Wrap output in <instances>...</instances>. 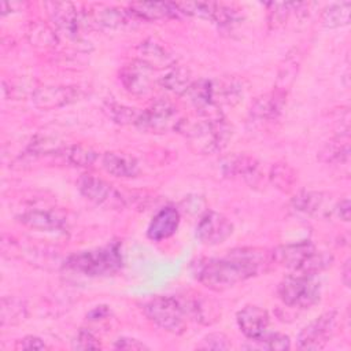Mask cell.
<instances>
[{
  "label": "cell",
  "instance_id": "obj_14",
  "mask_svg": "<svg viewBox=\"0 0 351 351\" xmlns=\"http://www.w3.org/2000/svg\"><path fill=\"white\" fill-rule=\"evenodd\" d=\"M81 92L77 86H43L34 90L32 101L37 108L53 110L78 100Z\"/></svg>",
  "mask_w": 351,
  "mask_h": 351
},
{
  "label": "cell",
  "instance_id": "obj_41",
  "mask_svg": "<svg viewBox=\"0 0 351 351\" xmlns=\"http://www.w3.org/2000/svg\"><path fill=\"white\" fill-rule=\"evenodd\" d=\"M202 204H203V199L200 196H188L182 200L184 210L189 213H197V208H200Z\"/></svg>",
  "mask_w": 351,
  "mask_h": 351
},
{
  "label": "cell",
  "instance_id": "obj_10",
  "mask_svg": "<svg viewBox=\"0 0 351 351\" xmlns=\"http://www.w3.org/2000/svg\"><path fill=\"white\" fill-rule=\"evenodd\" d=\"M180 14H186L192 16H199L203 19H210L219 26H230L237 19L236 10L228 5L211 3V1H182L176 3Z\"/></svg>",
  "mask_w": 351,
  "mask_h": 351
},
{
  "label": "cell",
  "instance_id": "obj_3",
  "mask_svg": "<svg viewBox=\"0 0 351 351\" xmlns=\"http://www.w3.org/2000/svg\"><path fill=\"white\" fill-rule=\"evenodd\" d=\"M270 259L273 263L291 269L295 273L313 276L328 269L333 262L332 255L318 251L308 240L278 245L270 252Z\"/></svg>",
  "mask_w": 351,
  "mask_h": 351
},
{
  "label": "cell",
  "instance_id": "obj_38",
  "mask_svg": "<svg viewBox=\"0 0 351 351\" xmlns=\"http://www.w3.org/2000/svg\"><path fill=\"white\" fill-rule=\"evenodd\" d=\"M16 350H45L47 344L37 336H25L15 344Z\"/></svg>",
  "mask_w": 351,
  "mask_h": 351
},
{
  "label": "cell",
  "instance_id": "obj_33",
  "mask_svg": "<svg viewBox=\"0 0 351 351\" xmlns=\"http://www.w3.org/2000/svg\"><path fill=\"white\" fill-rule=\"evenodd\" d=\"M106 112L108 114V117L121 125H128V123H133L136 125L137 118L140 115V111H137L133 107H128L115 101H108L104 107Z\"/></svg>",
  "mask_w": 351,
  "mask_h": 351
},
{
  "label": "cell",
  "instance_id": "obj_13",
  "mask_svg": "<svg viewBox=\"0 0 351 351\" xmlns=\"http://www.w3.org/2000/svg\"><path fill=\"white\" fill-rule=\"evenodd\" d=\"M49 15L59 32L69 37L77 38L84 26H86L88 18L85 14L80 12L71 3H49Z\"/></svg>",
  "mask_w": 351,
  "mask_h": 351
},
{
  "label": "cell",
  "instance_id": "obj_11",
  "mask_svg": "<svg viewBox=\"0 0 351 351\" xmlns=\"http://www.w3.org/2000/svg\"><path fill=\"white\" fill-rule=\"evenodd\" d=\"M233 233L232 222L221 213L206 211L196 226V237L207 245L223 243Z\"/></svg>",
  "mask_w": 351,
  "mask_h": 351
},
{
  "label": "cell",
  "instance_id": "obj_20",
  "mask_svg": "<svg viewBox=\"0 0 351 351\" xmlns=\"http://www.w3.org/2000/svg\"><path fill=\"white\" fill-rule=\"evenodd\" d=\"M149 66L152 70L155 69H170L176 64V59L171 56L170 51L158 43L156 40H145L138 45V58H136Z\"/></svg>",
  "mask_w": 351,
  "mask_h": 351
},
{
  "label": "cell",
  "instance_id": "obj_22",
  "mask_svg": "<svg viewBox=\"0 0 351 351\" xmlns=\"http://www.w3.org/2000/svg\"><path fill=\"white\" fill-rule=\"evenodd\" d=\"M129 12L132 16L143 21H158L165 18L176 16L178 12L176 3L165 1H138L129 5Z\"/></svg>",
  "mask_w": 351,
  "mask_h": 351
},
{
  "label": "cell",
  "instance_id": "obj_5",
  "mask_svg": "<svg viewBox=\"0 0 351 351\" xmlns=\"http://www.w3.org/2000/svg\"><path fill=\"white\" fill-rule=\"evenodd\" d=\"M145 317L160 329L173 335H182L186 329V311L181 298L155 296L143 306Z\"/></svg>",
  "mask_w": 351,
  "mask_h": 351
},
{
  "label": "cell",
  "instance_id": "obj_12",
  "mask_svg": "<svg viewBox=\"0 0 351 351\" xmlns=\"http://www.w3.org/2000/svg\"><path fill=\"white\" fill-rule=\"evenodd\" d=\"M154 70L138 59L126 63L119 71L123 88L133 96H147L152 90Z\"/></svg>",
  "mask_w": 351,
  "mask_h": 351
},
{
  "label": "cell",
  "instance_id": "obj_17",
  "mask_svg": "<svg viewBox=\"0 0 351 351\" xmlns=\"http://www.w3.org/2000/svg\"><path fill=\"white\" fill-rule=\"evenodd\" d=\"M222 173L228 177H239L254 185L261 180L259 162L244 154H234L223 159L222 162Z\"/></svg>",
  "mask_w": 351,
  "mask_h": 351
},
{
  "label": "cell",
  "instance_id": "obj_7",
  "mask_svg": "<svg viewBox=\"0 0 351 351\" xmlns=\"http://www.w3.org/2000/svg\"><path fill=\"white\" fill-rule=\"evenodd\" d=\"M182 117L178 114L177 107L165 99L154 101L148 108L140 111L136 126L143 132L166 133L177 132Z\"/></svg>",
  "mask_w": 351,
  "mask_h": 351
},
{
  "label": "cell",
  "instance_id": "obj_4",
  "mask_svg": "<svg viewBox=\"0 0 351 351\" xmlns=\"http://www.w3.org/2000/svg\"><path fill=\"white\" fill-rule=\"evenodd\" d=\"M121 266L122 254L117 243L73 254L66 261V267L89 277L112 274L118 271Z\"/></svg>",
  "mask_w": 351,
  "mask_h": 351
},
{
  "label": "cell",
  "instance_id": "obj_19",
  "mask_svg": "<svg viewBox=\"0 0 351 351\" xmlns=\"http://www.w3.org/2000/svg\"><path fill=\"white\" fill-rule=\"evenodd\" d=\"M285 97L287 93L277 89L256 97L250 108L251 118L261 122H270L277 119L284 108Z\"/></svg>",
  "mask_w": 351,
  "mask_h": 351
},
{
  "label": "cell",
  "instance_id": "obj_30",
  "mask_svg": "<svg viewBox=\"0 0 351 351\" xmlns=\"http://www.w3.org/2000/svg\"><path fill=\"white\" fill-rule=\"evenodd\" d=\"M26 304L23 300L15 296H4L1 299L0 318L1 325H15L26 318Z\"/></svg>",
  "mask_w": 351,
  "mask_h": 351
},
{
  "label": "cell",
  "instance_id": "obj_23",
  "mask_svg": "<svg viewBox=\"0 0 351 351\" xmlns=\"http://www.w3.org/2000/svg\"><path fill=\"white\" fill-rule=\"evenodd\" d=\"M101 166L108 174L119 178H132L138 174V162L122 152H106L101 156Z\"/></svg>",
  "mask_w": 351,
  "mask_h": 351
},
{
  "label": "cell",
  "instance_id": "obj_34",
  "mask_svg": "<svg viewBox=\"0 0 351 351\" xmlns=\"http://www.w3.org/2000/svg\"><path fill=\"white\" fill-rule=\"evenodd\" d=\"M269 25L270 27H278L281 25L285 23L289 12H291V7L292 3H269Z\"/></svg>",
  "mask_w": 351,
  "mask_h": 351
},
{
  "label": "cell",
  "instance_id": "obj_27",
  "mask_svg": "<svg viewBox=\"0 0 351 351\" xmlns=\"http://www.w3.org/2000/svg\"><path fill=\"white\" fill-rule=\"evenodd\" d=\"M64 162L77 167H90L99 158L97 152L84 144H70L64 145L60 155Z\"/></svg>",
  "mask_w": 351,
  "mask_h": 351
},
{
  "label": "cell",
  "instance_id": "obj_6",
  "mask_svg": "<svg viewBox=\"0 0 351 351\" xmlns=\"http://www.w3.org/2000/svg\"><path fill=\"white\" fill-rule=\"evenodd\" d=\"M277 293L281 302L288 307L308 308L318 303L321 284L313 274L293 271L278 284Z\"/></svg>",
  "mask_w": 351,
  "mask_h": 351
},
{
  "label": "cell",
  "instance_id": "obj_15",
  "mask_svg": "<svg viewBox=\"0 0 351 351\" xmlns=\"http://www.w3.org/2000/svg\"><path fill=\"white\" fill-rule=\"evenodd\" d=\"M292 207L308 217H329L335 210V204L330 202V196L318 191H300L292 200Z\"/></svg>",
  "mask_w": 351,
  "mask_h": 351
},
{
  "label": "cell",
  "instance_id": "obj_18",
  "mask_svg": "<svg viewBox=\"0 0 351 351\" xmlns=\"http://www.w3.org/2000/svg\"><path fill=\"white\" fill-rule=\"evenodd\" d=\"M180 219V211L176 207L166 206L160 208L151 219L147 229V236L154 241L169 239L177 232Z\"/></svg>",
  "mask_w": 351,
  "mask_h": 351
},
{
  "label": "cell",
  "instance_id": "obj_35",
  "mask_svg": "<svg viewBox=\"0 0 351 351\" xmlns=\"http://www.w3.org/2000/svg\"><path fill=\"white\" fill-rule=\"evenodd\" d=\"M196 347L199 350H215V351H219V350H229L232 347V344H230V340H229V337L226 335L214 332V333L206 335Z\"/></svg>",
  "mask_w": 351,
  "mask_h": 351
},
{
  "label": "cell",
  "instance_id": "obj_29",
  "mask_svg": "<svg viewBox=\"0 0 351 351\" xmlns=\"http://www.w3.org/2000/svg\"><path fill=\"white\" fill-rule=\"evenodd\" d=\"M269 178H270L271 184L282 192L292 191L296 181H298V176H296L295 169L291 165L285 163V162L273 163V166L270 167Z\"/></svg>",
  "mask_w": 351,
  "mask_h": 351
},
{
  "label": "cell",
  "instance_id": "obj_32",
  "mask_svg": "<svg viewBox=\"0 0 351 351\" xmlns=\"http://www.w3.org/2000/svg\"><path fill=\"white\" fill-rule=\"evenodd\" d=\"M298 67H299V55L289 53V56H287V59H285V64L281 66V69H280L277 84H276L274 89L287 93V90L289 89L291 84L293 82V80L296 77Z\"/></svg>",
  "mask_w": 351,
  "mask_h": 351
},
{
  "label": "cell",
  "instance_id": "obj_2",
  "mask_svg": "<svg viewBox=\"0 0 351 351\" xmlns=\"http://www.w3.org/2000/svg\"><path fill=\"white\" fill-rule=\"evenodd\" d=\"M177 132L184 136L189 148L196 154H215L226 147L232 130L222 114L182 118Z\"/></svg>",
  "mask_w": 351,
  "mask_h": 351
},
{
  "label": "cell",
  "instance_id": "obj_25",
  "mask_svg": "<svg viewBox=\"0 0 351 351\" xmlns=\"http://www.w3.org/2000/svg\"><path fill=\"white\" fill-rule=\"evenodd\" d=\"M192 74L188 69L182 66H171L167 71L159 78V85L174 95H185L192 85Z\"/></svg>",
  "mask_w": 351,
  "mask_h": 351
},
{
  "label": "cell",
  "instance_id": "obj_26",
  "mask_svg": "<svg viewBox=\"0 0 351 351\" xmlns=\"http://www.w3.org/2000/svg\"><path fill=\"white\" fill-rule=\"evenodd\" d=\"M318 156H319V160L324 163H330V165L347 163L350 159L348 133H344L343 136H337L336 138L328 141L319 151Z\"/></svg>",
  "mask_w": 351,
  "mask_h": 351
},
{
  "label": "cell",
  "instance_id": "obj_31",
  "mask_svg": "<svg viewBox=\"0 0 351 351\" xmlns=\"http://www.w3.org/2000/svg\"><path fill=\"white\" fill-rule=\"evenodd\" d=\"M350 11H351L350 1L335 3L322 12V25L328 29L346 26L350 22Z\"/></svg>",
  "mask_w": 351,
  "mask_h": 351
},
{
  "label": "cell",
  "instance_id": "obj_43",
  "mask_svg": "<svg viewBox=\"0 0 351 351\" xmlns=\"http://www.w3.org/2000/svg\"><path fill=\"white\" fill-rule=\"evenodd\" d=\"M350 277H351V267H350V259H347L343 266V282L346 287H350Z\"/></svg>",
  "mask_w": 351,
  "mask_h": 351
},
{
  "label": "cell",
  "instance_id": "obj_8",
  "mask_svg": "<svg viewBox=\"0 0 351 351\" xmlns=\"http://www.w3.org/2000/svg\"><path fill=\"white\" fill-rule=\"evenodd\" d=\"M78 191L92 203L104 208H123L125 197L106 180L93 174H84L77 182Z\"/></svg>",
  "mask_w": 351,
  "mask_h": 351
},
{
  "label": "cell",
  "instance_id": "obj_9",
  "mask_svg": "<svg viewBox=\"0 0 351 351\" xmlns=\"http://www.w3.org/2000/svg\"><path fill=\"white\" fill-rule=\"evenodd\" d=\"M337 313L330 310L310 324H307L298 335V346L302 350H321L324 348L336 332Z\"/></svg>",
  "mask_w": 351,
  "mask_h": 351
},
{
  "label": "cell",
  "instance_id": "obj_37",
  "mask_svg": "<svg viewBox=\"0 0 351 351\" xmlns=\"http://www.w3.org/2000/svg\"><path fill=\"white\" fill-rule=\"evenodd\" d=\"M73 347L77 350H97L100 348V343L90 330L81 329L73 340Z\"/></svg>",
  "mask_w": 351,
  "mask_h": 351
},
{
  "label": "cell",
  "instance_id": "obj_39",
  "mask_svg": "<svg viewBox=\"0 0 351 351\" xmlns=\"http://www.w3.org/2000/svg\"><path fill=\"white\" fill-rule=\"evenodd\" d=\"M114 347L117 350H129V351L147 350L148 348L143 341H140L137 339H132V337H119L118 340H115Z\"/></svg>",
  "mask_w": 351,
  "mask_h": 351
},
{
  "label": "cell",
  "instance_id": "obj_24",
  "mask_svg": "<svg viewBox=\"0 0 351 351\" xmlns=\"http://www.w3.org/2000/svg\"><path fill=\"white\" fill-rule=\"evenodd\" d=\"M132 14L123 8L117 7H97L92 14L86 15L89 23H96L97 26H103L107 29H117L128 25Z\"/></svg>",
  "mask_w": 351,
  "mask_h": 351
},
{
  "label": "cell",
  "instance_id": "obj_1",
  "mask_svg": "<svg viewBox=\"0 0 351 351\" xmlns=\"http://www.w3.org/2000/svg\"><path fill=\"white\" fill-rule=\"evenodd\" d=\"M271 262L262 248H234L222 258H202L192 263L195 278L211 291H225L258 276Z\"/></svg>",
  "mask_w": 351,
  "mask_h": 351
},
{
  "label": "cell",
  "instance_id": "obj_16",
  "mask_svg": "<svg viewBox=\"0 0 351 351\" xmlns=\"http://www.w3.org/2000/svg\"><path fill=\"white\" fill-rule=\"evenodd\" d=\"M269 314L265 308L259 306H245L236 314V322L241 333L255 341L261 339L266 332L269 326Z\"/></svg>",
  "mask_w": 351,
  "mask_h": 351
},
{
  "label": "cell",
  "instance_id": "obj_42",
  "mask_svg": "<svg viewBox=\"0 0 351 351\" xmlns=\"http://www.w3.org/2000/svg\"><path fill=\"white\" fill-rule=\"evenodd\" d=\"M107 314H108L107 306H97V307H95V308L88 314V317H89V319H100V318H103V317L107 315Z\"/></svg>",
  "mask_w": 351,
  "mask_h": 351
},
{
  "label": "cell",
  "instance_id": "obj_21",
  "mask_svg": "<svg viewBox=\"0 0 351 351\" xmlns=\"http://www.w3.org/2000/svg\"><path fill=\"white\" fill-rule=\"evenodd\" d=\"M25 226L43 232H58L64 228V219L49 210H29L18 217Z\"/></svg>",
  "mask_w": 351,
  "mask_h": 351
},
{
  "label": "cell",
  "instance_id": "obj_28",
  "mask_svg": "<svg viewBox=\"0 0 351 351\" xmlns=\"http://www.w3.org/2000/svg\"><path fill=\"white\" fill-rule=\"evenodd\" d=\"M27 38L33 47L49 49L58 44V34L48 23L34 21L27 27Z\"/></svg>",
  "mask_w": 351,
  "mask_h": 351
},
{
  "label": "cell",
  "instance_id": "obj_36",
  "mask_svg": "<svg viewBox=\"0 0 351 351\" xmlns=\"http://www.w3.org/2000/svg\"><path fill=\"white\" fill-rule=\"evenodd\" d=\"M259 343L261 348L266 350H288L291 347V340L287 335L282 333H265L261 339L255 340Z\"/></svg>",
  "mask_w": 351,
  "mask_h": 351
},
{
  "label": "cell",
  "instance_id": "obj_40",
  "mask_svg": "<svg viewBox=\"0 0 351 351\" xmlns=\"http://www.w3.org/2000/svg\"><path fill=\"white\" fill-rule=\"evenodd\" d=\"M333 211L336 213V215L340 219H343L346 222L350 221V213H351V210H350V200L348 199H343V200L337 202L335 204V210Z\"/></svg>",
  "mask_w": 351,
  "mask_h": 351
}]
</instances>
